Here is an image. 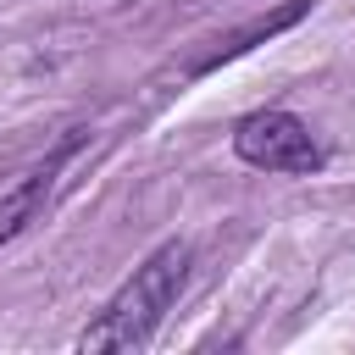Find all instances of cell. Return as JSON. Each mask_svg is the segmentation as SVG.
Returning a JSON list of instances; mask_svg holds the SVG:
<instances>
[{
    "instance_id": "cell-1",
    "label": "cell",
    "mask_w": 355,
    "mask_h": 355,
    "mask_svg": "<svg viewBox=\"0 0 355 355\" xmlns=\"http://www.w3.org/2000/svg\"><path fill=\"white\" fill-rule=\"evenodd\" d=\"M189 261H194V250H189L183 239L155 244V250L133 266V277L100 305V316L78 333V349H144V344L155 338L161 316L172 311L183 277H189Z\"/></svg>"
},
{
    "instance_id": "cell-2",
    "label": "cell",
    "mask_w": 355,
    "mask_h": 355,
    "mask_svg": "<svg viewBox=\"0 0 355 355\" xmlns=\"http://www.w3.org/2000/svg\"><path fill=\"white\" fill-rule=\"evenodd\" d=\"M233 155L255 172H283V178H305L322 166V144L311 133L305 116L294 111H250L233 122Z\"/></svg>"
},
{
    "instance_id": "cell-3",
    "label": "cell",
    "mask_w": 355,
    "mask_h": 355,
    "mask_svg": "<svg viewBox=\"0 0 355 355\" xmlns=\"http://www.w3.org/2000/svg\"><path fill=\"white\" fill-rule=\"evenodd\" d=\"M78 144H83V133H72L67 144H55L39 166H28L6 194H0V244H11L17 233H28L39 216H44V205H50V194H55V183H61V172L72 166V155H78Z\"/></svg>"
}]
</instances>
